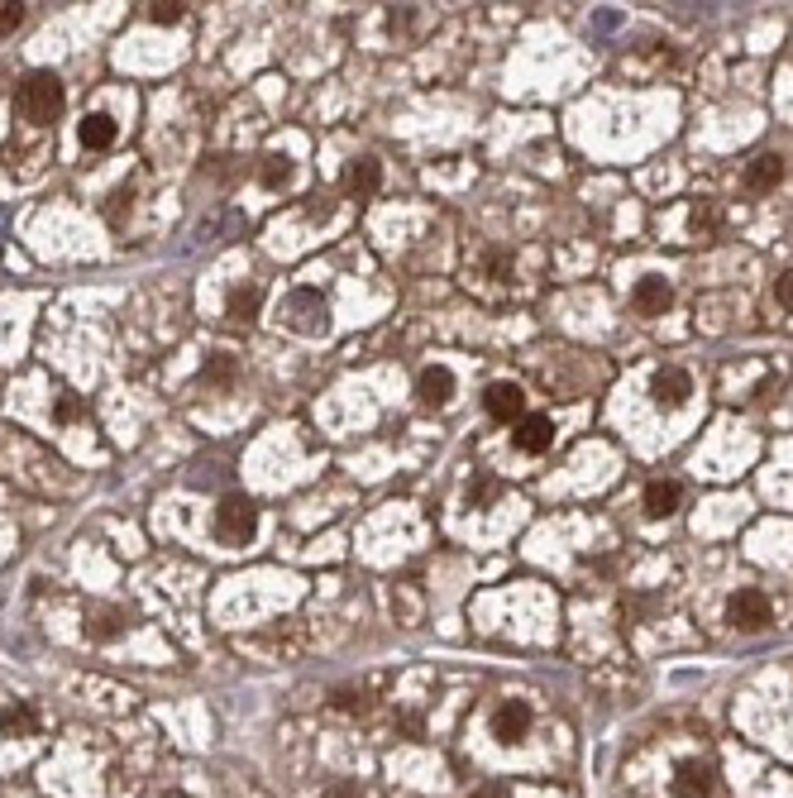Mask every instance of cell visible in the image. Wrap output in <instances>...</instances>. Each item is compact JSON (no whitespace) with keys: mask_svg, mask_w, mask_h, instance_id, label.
Listing matches in <instances>:
<instances>
[{"mask_svg":"<svg viewBox=\"0 0 793 798\" xmlns=\"http://www.w3.org/2000/svg\"><path fill=\"white\" fill-rule=\"evenodd\" d=\"M650 392H655L660 407H684L688 392H693V378H688L684 368H660V373L650 378Z\"/></svg>","mask_w":793,"mask_h":798,"instance_id":"obj_6","label":"cell"},{"mask_svg":"<svg viewBox=\"0 0 793 798\" xmlns=\"http://www.w3.org/2000/svg\"><path fill=\"white\" fill-rule=\"evenodd\" d=\"M631 302H636L641 316H660V311L674 302V292H669L665 278H641V282H636V292H631Z\"/></svg>","mask_w":793,"mask_h":798,"instance_id":"obj_9","label":"cell"},{"mask_svg":"<svg viewBox=\"0 0 793 798\" xmlns=\"http://www.w3.org/2000/svg\"><path fill=\"white\" fill-rule=\"evenodd\" d=\"M469 798H512V794H507V784H483V789H473Z\"/></svg>","mask_w":793,"mask_h":798,"instance_id":"obj_26","label":"cell"},{"mask_svg":"<svg viewBox=\"0 0 793 798\" xmlns=\"http://www.w3.org/2000/svg\"><path fill=\"white\" fill-rule=\"evenodd\" d=\"M416 397H421L426 407H445V402L454 397V373L450 368H440V364L426 368V373L416 378Z\"/></svg>","mask_w":793,"mask_h":798,"instance_id":"obj_7","label":"cell"},{"mask_svg":"<svg viewBox=\"0 0 793 798\" xmlns=\"http://www.w3.org/2000/svg\"><path fill=\"white\" fill-rule=\"evenodd\" d=\"M15 110H20L29 125H53L58 110H63V82L53 72H29L15 91Z\"/></svg>","mask_w":793,"mask_h":798,"instance_id":"obj_1","label":"cell"},{"mask_svg":"<svg viewBox=\"0 0 793 798\" xmlns=\"http://www.w3.org/2000/svg\"><path fill=\"white\" fill-rule=\"evenodd\" d=\"M674 789H679L684 798L712 794V765H703V760H684V765H679V775H674Z\"/></svg>","mask_w":793,"mask_h":798,"instance_id":"obj_11","label":"cell"},{"mask_svg":"<svg viewBox=\"0 0 793 798\" xmlns=\"http://www.w3.org/2000/svg\"><path fill=\"white\" fill-rule=\"evenodd\" d=\"M53 416H58V421H77V416H82V402H77V397H58Z\"/></svg>","mask_w":793,"mask_h":798,"instance_id":"obj_23","label":"cell"},{"mask_svg":"<svg viewBox=\"0 0 793 798\" xmlns=\"http://www.w3.org/2000/svg\"><path fill=\"white\" fill-rule=\"evenodd\" d=\"M483 402H488V416H497V421H516L521 407H526V392L516 388V383H493V388L483 392Z\"/></svg>","mask_w":793,"mask_h":798,"instance_id":"obj_8","label":"cell"},{"mask_svg":"<svg viewBox=\"0 0 793 798\" xmlns=\"http://www.w3.org/2000/svg\"><path fill=\"white\" fill-rule=\"evenodd\" d=\"M34 727H39V717H34V708H29V703H10V708L0 712V732L29 736Z\"/></svg>","mask_w":793,"mask_h":798,"instance_id":"obj_17","label":"cell"},{"mask_svg":"<svg viewBox=\"0 0 793 798\" xmlns=\"http://www.w3.org/2000/svg\"><path fill=\"white\" fill-rule=\"evenodd\" d=\"M727 622L736 626V631H765V626L774 622V607L760 588H741V593L727 598Z\"/></svg>","mask_w":793,"mask_h":798,"instance_id":"obj_3","label":"cell"},{"mask_svg":"<svg viewBox=\"0 0 793 798\" xmlns=\"http://www.w3.org/2000/svg\"><path fill=\"white\" fill-rule=\"evenodd\" d=\"M335 708H340V712H364V693L340 689V693H335Z\"/></svg>","mask_w":793,"mask_h":798,"instance_id":"obj_22","label":"cell"},{"mask_svg":"<svg viewBox=\"0 0 793 798\" xmlns=\"http://www.w3.org/2000/svg\"><path fill=\"white\" fill-rule=\"evenodd\" d=\"M254 531H258V507L249 497H225L215 507V536L225 545H244V540H254Z\"/></svg>","mask_w":793,"mask_h":798,"instance_id":"obj_2","label":"cell"},{"mask_svg":"<svg viewBox=\"0 0 793 798\" xmlns=\"http://www.w3.org/2000/svg\"><path fill=\"white\" fill-rule=\"evenodd\" d=\"M779 182H784V158H779V153H760L751 168H746V187H751V192H774Z\"/></svg>","mask_w":793,"mask_h":798,"instance_id":"obj_10","label":"cell"},{"mask_svg":"<svg viewBox=\"0 0 793 798\" xmlns=\"http://www.w3.org/2000/svg\"><path fill=\"white\" fill-rule=\"evenodd\" d=\"M555 440V421L550 416H521V426L512 431V445L521 454H545Z\"/></svg>","mask_w":793,"mask_h":798,"instance_id":"obj_5","label":"cell"},{"mask_svg":"<svg viewBox=\"0 0 793 798\" xmlns=\"http://www.w3.org/2000/svg\"><path fill=\"white\" fill-rule=\"evenodd\" d=\"M182 10H187L182 0H153V5H149V20L153 24H177V20H182Z\"/></svg>","mask_w":793,"mask_h":798,"instance_id":"obj_19","label":"cell"},{"mask_svg":"<svg viewBox=\"0 0 793 798\" xmlns=\"http://www.w3.org/2000/svg\"><path fill=\"white\" fill-rule=\"evenodd\" d=\"M378 187H383V163H378V158H359V163L349 168V192L373 196Z\"/></svg>","mask_w":793,"mask_h":798,"instance_id":"obj_15","label":"cell"},{"mask_svg":"<svg viewBox=\"0 0 793 798\" xmlns=\"http://www.w3.org/2000/svg\"><path fill=\"white\" fill-rule=\"evenodd\" d=\"M258 177H263L268 187H287V182H292V158H287V153H268Z\"/></svg>","mask_w":793,"mask_h":798,"instance_id":"obj_18","label":"cell"},{"mask_svg":"<svg viewBox=\"0 0 793 798\" xmlns=\"http://www.w3.org/2000/svg\"><path fill=\"white\" fill-rule=\"evenodd\" d=\"M774 297H779V306H789L793 311V273H784V278L774 282Z\"/></svg>","mask_w":793,"mask_h":798,"instance_id":"obj_25","label":"cell"},{"mask_svg":"<svg viewBox=\"0 0 793 798\" xmlns=\"http://www.w3.org/2000/svg\"><path fill=\"white\" fill-rule=\"evenodd\" d=\"M645 512H650V517H669V512H679V483H674V478H655V483H645Z\"/></svg>","mask_w":793,"mask_h":798,"instance_id":"obj_12","label":"cell"},{"mask_svg":"<svg viewBox=\"0 0 793 798\" xmlns=\"http://www.w3.org/2000/svg\"><path fill=\"white\" fill-rule=\"evenodd\" d=\"M258 306H263V292H258L254 282H249V287H235V292H230L225 311H230V321H254Z\"/></svg>","mask_w":793,"mask_h":798,"instance_id":"obj_16","label":"cell"},{"mask_svg":"<svg viewBox=\"0 0 793 798\" xmlns=\"http://www.w3.org/2000/svg\"><path fill=\"white\" fill-rule=\"evenodd\" d=\"M120 631H125V612H115V607L86 612V636H91V641H115Z\"/></svg>","mask_w":793,"mask_h":798,"instance_id":"obj_14","label":"cell"},{"mask_svg":"<svg viewBox=\"0 0 793 798\" xmlns=\"http://www.w3.org/2000/svg\"><path fill=\"white\" fill-rule=\"evenodd\" d=\"M115 120H110L106 110H96V115H86L82 125H77V139H82L86 149H110V144H115Z\"/></svg>","mask_w":793,"mask_h":798,"instance_id":"obj_13","label":"cell"},{"mask_svg":"<svg viewBox=\"0 0 793 798\" xmlns=\"http://www.w3.org/2000/svg\"><path fill=\"white\" fill-rule=\"evenodd\" d=\"M158 798H187V794H182V789H168V794H158Z\"/></svg>","mask_w":793,"mask_h":798,"instance_id":"obj_27","label":"cell"},{"mask_svg":"<svg viewBox=\"0 0 793 798\" xmlns=\"http://www.w3.org/2000/svg\"><path fill=\"white\" fill-rule=\"evenodd\" d=\"M230 373H235V364H230V354H220V359H211V364H206V383H225Z\"/></svg>","mask_w":793,"mask_h":798,"instance_id":"obj_21","label":"cell"},{"mask_svg":"<svg viewBox=\"0 0 793 798\" xmlns=\"http://www.w3.org/2000/svg\"><path fill=\"white\" fill-rule=\"evenodd\" d=\"M526 732H531V708H526L521 698H507V703L493 712V736L502 746H516V741H526Z\"/></svg>","mask_w":793,"mask_h":798,"instance_id":"obj_4","label":"cell"},{"mask_svg":"<svg viewBox=\"0 0 793 798\" xmlns=\"http://www.w3.org/2000/svg\"><path fill=\"white\" fill-rule=\"evenodd\" d=\"M325 798H364V789H359L354 779H344V784H330V789H325Z\"/></svg>","mask_w":793,"mask_h":798,"instance_id":"obj_24","label":"cell"},{"mask_svg":"<svg viewBox=\"0 0 793 798\" xmlns=\"http://www.w3.org/2000/svg\"><path fill=\"white\" fill-rule=\"evenodd\" d=\"M24 24V5L20 0H0V34H15Z\"/></svg>","mask_w":793,"mask_h":798,"instance_id":"obj_20","label":"cell"}]
</instances>
